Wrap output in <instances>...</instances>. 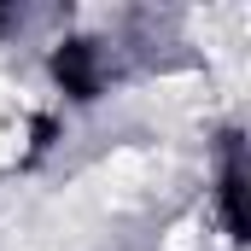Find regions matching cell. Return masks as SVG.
Wrapping results in <instances>:
<instances>
[{
	"label": "cell",
	"mask_w": 251,
	"mask_h": 251,
	"mask_svg": "<svg viewBox=\"0 0 251 251\" xmlns=\"http://www.w3.org/2000/svg\"><path fill=\"white\" fill-rule=\"evenodd\" d=\"M216 204H222V222H228V234H234V240H246V170H240V164H228V170H222Z\"/></svg>",
	"instance_id": "cell-2"
},
{
	"label": "cell",
	"mask_w": 251,
	"mask_h": 251,
	"mask_svg": "<svg viewBox=\"0 0 251 251\" xmlns=\"http://www.w3.org/2000/svg\"><path fill=\"white\" fill-rule=\"evenodd\" d=\"M53 82H59L70 100H100V88H105L100 47L94 41H64V47H53Z\"/></svg>",
	"instance_id": "cell-1"
}]
</instances>
